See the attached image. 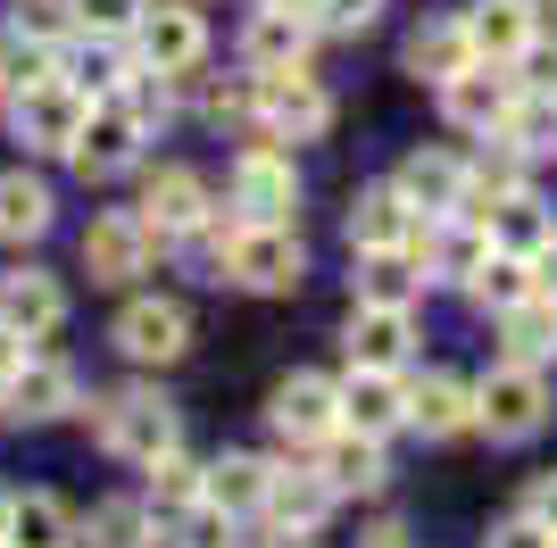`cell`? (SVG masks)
Segmentation results:
<instances>
[{"mask_svg": "<svg viewBox=\"0 0 557 548\" xmlns=\"http://www.w3.org/2000/svg\"><path fill=\"white\" fill-rule=\"evenodd\" d=\"M308 250L292 241V225H233L225 233V274L216 283H242V291H300Z\"/></svg>", "mask_w": 557, "mask_h": 548, "instance_id": "1", "label": "cell"}, {"mask_svg": "<svg viewBox=\"0 0 557 548\" xmlns=\"http://www.w3.org/2000/svg\"><path fill=\"white\" fill-rule=\"evenodd\" d=\"M524 515H541V524L557 532V474H541V482H533V499H524Z\"/></svg>", "mask_w": 557, "mask_h": 548, "instance_id": "41", "label": "cell"}, {"mask_svg": "<svg viewBox=\"0 0 557 548\" xmlns=\"http://www.w3.org/2000/svg\"><path fill=\"white\" fill-rule=\"evenodd\" d=\"M349 241H358V250H408V241H417V208H408V191H399V183L358 191V208H349Z\"/></svg>", "mask_w": 557, "mask_h": 548, "instance_id": "16", "label": "cell"}, {"mask_svg": "<svg viewBox=\"0 0 557 548\" xmlns=\"http://www.w3.org/2000/svg\"><path fill=\"white\" fill-rule=\"evenodd\" d=\"M442 109H449V125H458V134H499V125H508V109H516L508 59H474V67H458V75L442 84Z\"/></svg>", "mask_w": 557, "mask_h": 548, "instance_id": "4", "label": "cell"}, {"mask_svg": "<svg viewBox=\"0 0 557 548\" xmlns=\"http://www.w3.org/2000/svg\"><path fill=\"white\" fill-rule=\"evenodd\" d=\"M342 424L349 433H392V424H408V390L392 383V365H358V374H349L342 383Z\"/></svg>", "mask_w": 557, "mask_h": 548, "instance_id": "14", "label": "cell"}, {"mask_svg": "<svg viewBox=\"0 0 557 548\" xmlns=\"http://www.w3.org/2000/svg\"><path fill=\"white\" fill-rule=\"evenodd\" d=\"M399 191H408V208H424V216H458L474 175H466L449 150H417V159L399 166Z\"/></svg>", "mask_w": 557, "mask_h": 548, "instance_id": "15", "label": "cell"}, {"mask_svg": "<svg viewBox=\"0 0 557 548\" xmlns=\"http://www.w3.org/2000/svg\"><path fill=\"white\" fill-rule=\"evenodd\" d=\"M349 358L358 365H399L408 358V308H367V299H358V316H349Z\"/></svg>", "mask_w": 557, "mask_h": 548, "instance_id": "21", "label": "cell"}, {"mask_svg": "<svg viewBox=\"0 0 557 548\" xmlns=\"http://www.w3.org/2000/svg\"><path fill=\"white\" fill-rule=\"evenodd\" d=\"M508 349H516V358H549V349H557V308L516 299V308H508Z\"/></svg>", "mask_w": 557, "mask_h": 548, "instance_id": "34", "label": "cell"}, {"mask_svg": "<svg viewBox=\"0 0 557 548\" xmlns=\"http://www.w3.org/2000/svg\"><path fill=\"white\" fill-rule=\"evenodd\" d=\"M474 216L491 225V250H516V258H541V250L557 241L533 191H499V200H491V208H474Z\"/></svg>", "mask_w": 557, "mask_h": 548, "instance_id": "17", "label": "cell"}, {"mask_svg": "<svg viewBox=\"0 0 557 548\" xmlns=\"http://www.w3.org/2000/svg\"><path fill=\"white\" fill-rule=\"evenodd\" d=\"M150 241H159V233L141 225V216H92V233H84V274H92V283H134V274L150 266Z\"/></svg>", "mask_w": 557, "mask_h": 548, "instance_id": "11", "label": "cell"}, {"mask_svg": "<svg viewBox=\"0 0 557 548\" xmlns=\"http://www.w3.org/2000/svg\"><path fill=\"white\" fill-rule=\"evenodd\" d=\"M9 548H75V524H67V507L50 499V490L17 499V515H9Z\"/></svg>", "mask_w": 557, "mask_h": 548, "instance_id": "31", "label": "cell"}, {"mask_svg": "<svg viewBox=\"0 0 557 548\" xmlns=\"http://www.w3.org/2000/svg\"><path fill=\"white\" fill-rule=\"evenodd\" d=\"M92 548H150V507L109 499V507L92 515Z\"/></svg>", "mask_w": 557, "mask_h": 548, "instance_id": "35", "label": "cell"}, {"mask_svg": "<svg viewBox=\"0 0 557 548\" xmlns=\"http://www.w3.org/2000/svg\"><path fill=\"white\" fill-rule=\"evenodd\" d=\"M516 67L533 75V91H557V50L541 42V34H533V50H524V59H516Z\"/></svg>", "mask_w": 557, "mask_h": 548, "instance_id": "39", "label": "cell"}, {"mask_svg": "<svg viewBox=\"0 0 557 548\" xmlns=\"http://www.w3.org/2000/svg\"><path fill=\"white\" fill-rule=\"evenodd\" d=\"M300 50H308V17L300 9H258L250 17V59L258 67H300Z\"/></svg>", "mask_w": 557, "mask_h": 548, "instance_id": "26", "label": "cell"}, {"mask_svg": "<svg viewBox=\"0 0 557 548\" xmlns=\"http://www.w3.org/2000/svg\"><path fill=\"white\" fill-rule=\"evenodd\" d=\"M0 324H17L25 341H42V333L67 324V291H59L50 274H17V283L0 291Z\"/></svg>", "mask_w": 557, "mask_h": 548, "instance_id": "20", "label": "cell"}, {"mask_svg": "<svg viewBox=\"0 0 557 548\" xmlns=\"http://www.w3.org/2000/svg\"><path fill=\"white\" fill-rule=\"evenodd\" d=\"M100 449L150 465L159 449H175V408H166L159 390H116V399H100Z\"/></svg>", "mask_w": 557, "mask_h": 548, "instance_id": "3", "label": "cell"}, {"mask_svg": "<svg viewBox=\"0 0 557 548\" xmlns=\"http://www.w3.org/2000/svg\"><path fill=\"white\" fill-rule=\"evenodd\" d=\"M0 84H9V75H0Z\"/></svg>", "mask_w": 557, "mask_h": 548, "instance_id": "49", "label": "cell"}, {"mask_svg": "<svg viewBox=\"0 0 557 548\" xmlns=\"http://www.w3.org/2000/svg\"><path fill=\"white\" fill-rule=\"evenodd\" d=\"M9 515H17V499H9V490H0V540H9Z\"/></svg>", "mask_w": 557, "mask_h": 548, "instance_id": "46", "label": "cell"}, {"mask_svg": "<svg viewBox=\"0 0 557 548\" xmlns=\"http://www.w3.org/2000/svg\"><path fill=\"white\" fill-rule=\"evenodd\" d=\"M233 208H242V225H283L292 208H300V175L283 150H242L233 166Z\"/></svg>", "mask_w": 557, "mask_h": 548, "instance_id": "6", "label": "cell"}, {"mask_svg": "<svg viewBox=\"0 0 557 548\" xmlns=\"http://www.w3.org/2000/svg\"><path fill=\"white\" fill-rule=\"evenodd\" d=\"M474 424H483L491 440H533L541 424H549V383H541L524 358L499 365V374L474 390Z\"/></svg>", "mask_w": 557, "mask_h": 548, "instance_id": "2", "label": "cell"}, {"mask_svg": "<svg viewBox=\"0 0 557 548\" xmlns=\"http://www.w3.org/2000/svg\"><path fill=\"white\" fill-rule=\"evenodd\" d=\"M533 34H541V9L533 0H474L466 9V42H474V59H524L533 50Z\"/></svg>", "mask_w": 557, "mask_h": 548, "instance_id": "13", "label": "cell"}, {"mask_svg": "<svg viewBox=\"0 0 557 548\" xmlns=\"http://www.w3.org/2000/svg\"><path fill=\"white\" fill-rule=\"evenodd\" d=\"M499 134H508L524 159H557V91H533V100H516Z\"/></svg>", "mask_w": 557, "mask_h": 548, "instance_id": "32", "label": "cell"}, {"mask_svg": "<svg viewBox=\"0 0 557 548\" xmlns=\"http://www.w3.org/2000/svg\"><path fill=\"white\" fill-rule=\"evenodd\" d=\"M116 349L134 365H175L191 349V316L175 308V299H134L125 316H116Z\"/></svg>", "mask_w": 557, "mask_h": 548, "instance_id": "9", "label": "cell"}, {"mask_svg": "<svg viewBox=\"0 0 557 548\" xmlns=\"http://www.w3.org/2000/svg\"><path fill=\"white\" fill-rule=\"evenodd\" d=\"M533 283H541V291H549V299H557V241H549V250H541V258H533Z\"/></svg>", "mask_w": 557, "mask_h": 548, "instance_id": "43", "label": "cell"}, {"mask_svg": "<svg viewBox=\"0 0 557 548\" xmlns=\"http://www.w3.org/2000/svg\"><path fill=\"white\" fill-rule=\"evenodd\" d=\"M34 233H50V183L0 175V241H34Z\"/></svg>", "mask_w": 557, "mask_h": 548, "instance_id": "27", "label": "cell"}, {"mask_svg": "<svg viewBox=\"0 0 557 548\" xmlns=\"http://www.w3.org/2000/svg\"><path fill=\"white\" fill-rule=\"evenodd\" d=\"M466 283H474V299H483V308H499V316H508L516 299L541 291V283H533V258H516V250H491L483 266L466 274Z\"/></svg>", "mask_w": 557, "mask_h": 548, "instance_id": "28", "label": "cell"}, {"mask_svg": "<svg viewBox=\"0 0 557 548\" xmlns=\"http://www.w3.org/2000/svg\"><path fill=\"white\" fill-rule=\"evenodd\" d=\"M374 9H383V0H325V17H333V25H367Z\"/></svg>", "mask_w": 557, "mask_h": 548, "instance_id": "42", "label": "cell"}, {"mask_svg": "<svg viewBox=\"0 0 557 548\" xmlns=\"http://www.w3.org/2000/svg\"><path fill=\"white\" fill-rule=\"evenodd\" d=\"M67 159H75V175H84V183H109V175H125V166L141 159V116L125 109V100H116V109H92Z\"/></svg>", "mask_w": 557, "mask_h": 548, "instance_id": "8", "label": "cell"}, {"mask_svg": "<svg viewBox=\"0 0 557 548\" xmlns=\"http://www.w3.org/2000/svg\"><path fill=\"white\" fill-rule=\"evenodd\" d=\"M17 34H34V42H59V34H67L59 0H17Z\"/></svg>", "mask_w": 557, "mask_h": 548, "instance_id": "37", "label": "cell"}, {"mask_svg": "<svg viewBox=\"0 0 557 548\" xmlns=\"http://www.w3.org/2000/svg\"><path fill=\"white\" fill-rule=\"evenodd\" d=\"M408 67H417V75H433V84H449L458 67H474V42H466V17H449V25H424L417 42H408Z\"/></svg>", "mask_w": 557, "mask_h": 548, "instance_id": "29", "label": "cell"}, {"mask_svg": "<svg viewBox=\"0 0 557 548\" xmlns=\"http://www.w3.org/2000/svg\"><path fill=\"white\" fill-rule=\"evenodd\" d=\"M17 415H34V424H50V415H67L75 408V374L67 365H17V383L0 390Z\"/></svg>", "mask_w": 557, "mask_h": 548, "instance_id": "22", "label": "cell"}, {"mask_svg": "<svg viewBox=\"0 0 557 548\" xmlns=\"http://www.w3.org/2000/svg\"><path fill=\"white\" fill-rule=\"evenodd\" d=\"M191 499H209V465H191V457H175V449H159L150 457V507H191Z\"/></svg>", "mask_w": 557, "mask_h": 548, "instance_id": "33", "label": "cell"}, {"mask_svg": "<svg viewBox=\"0 0 557 548\" xmlns=\"http://www.w3.org/2000/svg\"><path fill=\"white\" fill-rule=\"evenodd\" d=\"M267 415H275L283 440H325L333 424H342V390H333L325 374H292V383H275Z\"/></svg>", "mask_w": 557, "mask_h": 548, "instance_id": "12", "label": "cell"}, {"mask_svg": "<svg viewBox=\"0 0 557 548\" xmlns=\"http://www.w3.org/2000/svg\"><path fill=\"white\" fill-rule=\"evenodd\" d=\"M533 9H557V0H533Z\"/></svg>", "mask_w": 557, "mask_h": 548, "instance_id": "48", "label": "cell"}, {"mask_svg": "<svg viewBox=\"0 0 557 548\" xmlns=\"http://www.w3.org/2000/svg\"><path fill=\"white\" fill-rule=\"evenodd\" d=\"M84 116H92V109H84V91L59 84V75L17 91V141H25V150H75Z\"/></svg>", "mask_w": 557, "mask_h": 548, "instance_id": "7", "label": "cell"}, {"mask_svg": "<svg viewBox=\"0 0 557 548\" xmlns=\"http://www.w3.org/2000/svg\"><path fill=\"white\" fill-rule=\"evenodd\" d=\"M367 548H408V532H399V524H383V532H367Z\"/></svg>", "mask_w": 557, "mask_h": 548, "instance_id": "45", "label": "cell"}, {"mask_svg": "<svg viewBox=\"0 0 557 548\" xmlns=\"http://www.w3.org/2000/svg\"><path fill=\"white\" fill-rule=\"evenodd\" d=\"M267 507L283 515V532H317V515L333 507V482L325 474H275L267 482Z\"/></svg>", "mask_w": 557, "mask_h": 548, "instance_id": "30", "label": "cell"}, {"mask_svg": "<svg viewBox=\"0 0 557 548\" xmlns=\"http://www.w3.org/2000/svg\"><path fill=\"white\" fill-rule=\"evenodd\" d=\"M267 482H275V465H258V457H216L209 465V507L250 515V507H267Z\"/></svg>", "mask_w": 557, "mask_h": 548, "instance_id": "25", "label": "cell"}, {"mask_svg": "<svg viewBox=\"0 0 557 548\" xmlns=\"http://www.w3.org/2000/svg\"><path fill=\"white\" fill-rule=\"evenodd\" d=\"M75 25L84 34H125V0H75Z\"/></svg>", "mask_w": 557, "mask_h": 548, "instance_id": "38", "label": "cell"}, {"mask_svg": "<svg viewBox=\"0 0 557 548\" xmlns=\"http://www.w3.org/2000/svg\"><path fill=\"white\" fill-rule=\"evenodd\" d=\"M483 548H557V532H549V524H541V515H508V524L491 532V540H483Z\"/></svg>", "mask_w": 557, "mask_h": 548, "instance_id": "36", "label": "cell"}, {"mask_svg": "<svg viewBox=\"0 0 557 548\" xmlns=\"http://www.w3.org/2000/svg\"><path fill=\"white\" fill-rule=\"evenodd\" d=\"M134 42H141V59L159 75H191L200 67V50H209V34H200V17L191 9H175V0H150L134 17Z\"/></svg>", "mask_w": 557, "mask_h": 548, "instance_id": "10", "label": "cell"}, {"mask_svg": "<svg viewBox=\"0 0 557 548\" xmlns=\"http://www.w3.org/2000/svg\"><path fill=\"white\" fill-rule=\"evenodd\" d=\"M17 365H25V333H17V324H0V390L17 383Z\"/></svg>", "mask_w": 557, "mask_h": 548, "instance_id": "40", "label": "cell"}, {"mask_svg": "<svg viewBox=\"0 0 557 548\" xmlns=\"http://www.w3.org/2000/svg\"><path fill=\"white\" fill-rule=\"evenodd\" d=\"M225 540V524H216V515H191V548H216Z\"/></svg>", "mask_w": 557, "mask_h": 548, "instance_id": "44", "label": "cell"}, {"mask_svg": "<svg viewBox=\"0 0 557 548\" xmlns=\"http://www.w3.org/2000/svg\"><path fill=\"white\" fill-rule=\"evenodd\" d=\"M0 548H9V540H0Z\"/></svg>", "mask_w": 557, "mask_h": 548, "instance_id": "50", "label": "cell"}, {"mask_svg": "<svg viewBox=\"0 0 557 548\" xmlns=\"http://www.w3.org/2000/svg\"><path fill=\"white\" fill-rule=\"evenodd\" d=\"M141 225L159 233H191L209 225V191H200V175H184V166H166V175H150V200H141Z\"/></svg>", "mask_w": 557, "mask_h": 548, "instance_id": "18", "label": "cell"}, {"mask_svg": "<svg viewBox=\"0 0 557 548\" xmlns=\"http://www.w3.org/2000/svg\"><path fill=\"white\" fill-rule=\"evenodd\" d=\"M325 482L333 490H383V449H374V433H325Z\"/></svg>", "mask_w": 557, "mask_h": 548, "instance_id": "24", "label": "cell"}, {"mask_svg": "<svg viewBox=\"0 0 557 548\" xmlns=\"http://www.w3.org/2000/svg\"><path fill=\"white\" fill-rule=\"evenodd\" d=\"M408 424L433 440H458L466 424H474V390L458 383V374H424L417 390H408Z\"/></svg>", "mask_w": 557, "mask_h": 548, "instance_id": "19", "label": "cell"}, {"mask_svg": "<svg viewBox=\"0 0 557 548\" xmlns=\"http://www.w3.org/2000/svg\"><path fill=\"white\" fill-rule=\"evenodd\" d=\"M258 116H267L275 134H292V141H317V134L333 125V100H325V84H317V75L267 67V75H258Z\"/></svg>", "mask_w": 557, "mask_h": 548, "instance_id": "5", "label": "cell"}, {"mask_svg": "<svg viewBox=\"0 0 557 548\" xmlns=\"http://www.w3.org/2000/svg\"><path fill=\"white\" fill-rule=\"evenodd\" d=\"M417 250H367V266H358V299L367 308H408L417 299Z\"/></svg>", "mask_w": 557, "mask_h": 548, "instance_id": "23", "label": "cell"}, {"mask_svg": "<svg viewBox=\"0 0 557 548\" xmlns=\"http://www.w3.org/2000/svg\"><path fill=\"white\" fill-rule=\"evenodd\" d=\"M267 548H308V532H283V540H267Z\"/></svg>", "mask_w": 557, "mask_h": 548, "instance_id": "47", "label": "cell"}]
</instances>
